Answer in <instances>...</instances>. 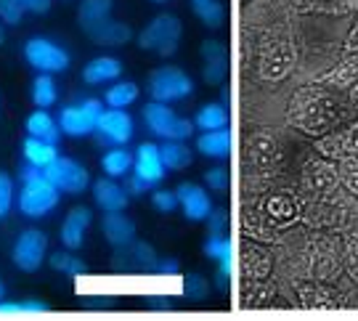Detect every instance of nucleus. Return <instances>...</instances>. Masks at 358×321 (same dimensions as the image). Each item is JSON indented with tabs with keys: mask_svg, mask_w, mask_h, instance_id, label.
I'll list each match as a JSON object with an SVG mask.
<instances>
[{
	"mask_svg": "<svg viewBox=\"0 0 358 321\" xmlns=\"http://www.w3.org/2000/svg\"><path fill=\"white\" fill-rule=\"evenodd\" d=\"M289 120L300 130H306L310 136H319V133H324V130H329L334 125V120H337V104L324 90L306 88L292 99Z\"/></svg>",
	"mask_w": 358,
	"mask_h": 321,
	"instance_id": "f257e3e1",
	"label": "nucleus"
},
{
	"mask_svg": "<svg viewBox=\"0 0 358 321\" xmlns=\"http://www.w3.org/2000/svg\"><path fill=\"white\" fill-rule=\"evenodd\" d=\"M59 205V189L45 178L43 167H22V192H19V210L27 218H43Z\"/></svg>",
	"mask_w": 358,
	"mask_h": 321,
	"instance_id": "f03ea898",
	"label": "nucleus"
},
{
	"mask_svg": "<svg viewBox=\"0 0 358 321\" xmlns=\"http://www.w3.org/2000/svg\"><path fill=\"white\" fill-rule=\"evenodd\" d=\"M180 38H183V27H180L178 16L159 13L141 29L138 45H141L143 51L157 53V56H173V53L178 51Z\"/></svg>",
	"mask_w": 358,
	"mask_h": 321,
	"instance_id": "7ed1b4c3",
	"label": "nucleus"
},
{
	"mask_svg": "<svg viewBox=\"0 0 358 321\" xmlns=\"http://www.w3.org/2000/svg\"><path fill=\"white\" fill-rule=\"evenodd\" d=\"M143 122L157 138H165V141H186L194 133L192 120H183L167 104L159 101H152L143 106Z\"/></svg>",
	"mask_w": 358,
	"mask_h": 321,
	"instance_id": "20e7f679",
	"label": "nucleus"
},
{
	"mask_svg": "<svg viewBox=\"0 0 358 321\" xmlns=\"http://www.w3.org/2000/svg\"><path fill=\"white\" fill-rule=\"evenodd\" d=\"M149 93H152V101L159 104L183 101L194 93V83L186 72H180L176 66H159L149 78Z\"/></svg>",
	"mask_w": 358,
	"mask_h": 321,
	"instance_id": "39448f33",
	"label": "nucleus"
},
{
	"mask_svg": "<svg viewBox=\"0 0 358 321\" xmlns=\"http://www.w3.org/2000/svg\"><path fill=\"white\" fill-rule=\"evenodd\" d=\"M165 178V165L159 157L157 143H141L133 157V178H130V194H143L146 189L157 186Z\"/></svg>",
	"mask_w": 358,
	"mask_h": 321,
	"instance_id": "423d86ee",
	"label": "nucleus"
},
{
	"mask_svg": "<svg viewBox=\"0 0 358 321\" xmlns=\"http://www.w3.org/2000/svg\"><path fill=\"white\" fill-rule=\"evenodd\" d=\"M101 115H103V104L99 99H85L83 104L62 109V115H59V130L64 136H72V138H83V136L96 133V122H99Z\"/></svg>",
	"mask_w": 358,
	"mask_h": 321,
	"instance_id": "0eeeda50",
	"label": "nucleus"
},
{
	"mask_svg": "<svg viewBox=\"0 0 358 321\" xmlns=\"http://www.w3.org/2000/svg\"><path fill=\"white\" fill-rule=\"evenodd\" d=\"M24 59L29 66H35L43 75H53V72H64L69 66V53L56 45L48 38H29L24 43Z\"/></svg>",
	"mask_w": 358,
	"mask_h": 321,
	"instance_id": "6e6552de",
	"label": "nucleus"
},
{
	"mask_svg": "<svg viewBox=\"0 0 358 321\" xmlns=\"http://www.w3.org/2000/svg\"><path fill=\"white\" fill-rule=\"evenodd\" d=\"M43 173L59 192L64 194H83L90 186L88 170L69 157H56L51 165L43 167Z\"/></svg>",
	"mask_w": 358,
	"mask_h": 321,
	"instance_id": "1a4fd4ad",
	"label": "nucleus"
},
{
	"mask_svg": "<svg viewBox=\"0 0 358 321\" xmlns=\"http://www.w3.org/2000/svg\"><path fill=\"white\" fill-rule=\"evenodd\" d=\"M45 252H48V236L38 229H27V231L19 234V239L13 242L11 257H13V266L19 271H38L45 260Z\"/></svg>",
	"mask_w": 358,
	"mask_h": 321,
	"instance_id": "9d476101",
	"label": "nucleus"
},
{
	"mask_svg": "<svg viewBox=\"0 0 358 321\" xmlns=\"http://www.w3.org/2000/svg\"><path fill=\"white\" fill-rule=\"evenodd\" d=\"M96 133L103 143L122 146L133 138V117L125 109H103V115L96 122Z\"/></svg>",
	"mask_w": 358,
	"mask_h": 321,
	"instance_id": "9b49d317",
	"label": "nucleus"
},
{
	"mask_svg": "<svg viewBox=\"0 0 358 321\" xmlns=\"http://www.w3.org/2000/svg\"><path fill=\"white\" fill-rule=\"evenodd\" d=\"M157 255L149 244L143 242H133L125 244V247H117V255L112 260V266L117 271H154L157 269Z\"/></svg>",
	"mask_w": 358,
	"mask_h": 321,
	"instance_id": "f8f14e48",
	"label": "nucleus"
},
{
	"mask_svg": "<svg viewBox=\"0 0 358 321\" xmlns=\"http://www.w3.org/2000/svg\"><path fill=\"white\" fill-rule=\"evenodd\" d=\"M199 56H202V78H205V83L220 85L229 75V53L223 48V43L205 40L202 48H199Z\"/></svg>",
	"mask_w": 358,
	"mask_h": 321,
	"instance_id": "ddd939ff",
	"label": "nucleus"
},
{
	"mask_svg": "<svg viewBox=\"0 0 358 321\" xmlns=\"http://www.w3.org/2000/svg\"><path fill=\"white\" fill-rule=\"evenodd\" d=\"M176 197H178V207L183 210V215L189 220H194V223L207 220V215L213 213L210 194L202 186H196V183H180Z\"/></svg>",
	"mask_w": 358,
	"mask_h": 321,
	"instance_id": "4468645a",
	"label": "nucleus"
},
{
	"mask_svg": "<svg viewBox=\"0 0 358 321\" xmlns=\"http://www.w3.org/2000/svg\"><path fill=\"white\" fill-rule=\"evenodd\" d=\"M319 155L329 157V159H343V157H356L358 155V122L348 125L345 130L340 133H332V136H324L319 143H316Z\"/></svg>",
	"mask_w": 358,
	"mask_h": 321,
	"instance_id": "2eb2a0df",
	"label": "nucleus"
},
{
	"mask_svg": "<svg viewBox=\"0 0 358 321\" xmlns=\"http://www.w3.org/2000/svg\"><path fill=\"white\" fill-rule=\"evenodd\" d=\"M90 220H93V213L88 207H75L69 210V215L62 223V244L66 250H80L83 242H85V231H88Z\"/></svg>",
	"mask_w": 358,
	"mask_h": 321,
	"instance_id": "dca6fc26",
	"label": "nucleus"
},
{
	"mask_svg": "<svg viewBox=\"0 0 358 321\" xmlns=\"http://www.w3.org/2000/svg\"><path fill=\"white\" fill-rule=\"evenodd\" d=\"M205 255L220 266V282L217 284L226 287L231 279V266H234V244H231V239L223 236V234H210L205 242Z\"/></svg>",
	"mask_w": 358,
	"mask_h": 321,
	"instance_id": "f3484780",
	"label": "nucleus"
},
{
	"mask_svg": "<svg viewBox=\"0 0 358 321\" xmlns=\"http://www.w3.org/2000/svg\"><path fill=\"white\" fill-rule=\"evenodd\" d=\"M101 229L106 242L112 244V247H125V244H130L136 239V223L128 215H122V210L120 213H106Z\"/></svg>",
	"mask_w": 358,
	"mask_h": 321,
	"instance_id": "a211bd4d",
	"label": "nucleus"
},
{
	"mask_svg": "<svg viewBox=\"0 0 358 321\" xmlns=\"http://www.w3.org/2000/svg\"><path fill=\"white\" fill-rule=\"evenodd\" d=\"M93 199L103 213H120L128 205V192L122 186H117L112 178H101L93 183Z\"/></svg>",
	"mask_w": 358,
	"mask_h": 321,
	"instance_id": "6ab92c4d",
	"label": "nucleus"
},
{
	"mask_svg": "<svg viewBox=\"0 0 358 321\" xmlns=\"http://www.w3.org/2000/svg\"><path fill=\"white\" fill-rule=\"evenodd\" d=\"M120 75H122V64L112 56H99V59L88 62L85 69H83V80L88 85H103V83L117 80Z\"/></svg>",
	"mask_w": 358,
	"mask_h": 321,
	"instance_id": "aec40b11",
	"label": "nucleus"
},
{
	"mask_svg": "<svg viewBox=\"0 0 358 321\" xmlns=\"http://www.w3.org/2000/svg\"><path fill=\"white\" fill-rule=\"evenodd\" d=\"M196 149L205 157H213V159H226L231 155V133L226 128L205 130L196 138Z\"/></svg>",
	"mask_w": 358,
	"mask_h": 321,
	"instance_id": "412c9836",
	"label": "nucleus"
},
{
	"mask_svg": "<svg viewBox=\"0 0 358 321\" xmlns=\"http://www.w3.org/2000/svg\"><path fill=\"white\" fill-rule=\"evenodd\" d=\"M112 6H115L112 0H83L80 8H77V22L85 32H90V29H96L101 22L109 19Z\"/></svg>",
	"mask_w": 358,
	"mask_h": 321,
	"instance_id": "4be33fe9",
	"label": "nucleus"
},
{
	"mask_svg": "<svg viewBox=\"0 0 358 321\" xmlns=\"http://www.w3.org/2000/svg\"><path fill=\"white\" fill-rule=\"evenodd\" d=\"M27 136L48 143H59L62 130H59V122H53V117L45 109H38V112H32L27 117Z\"/></svg>",
	"mask_w": 358,
	"mask_h": 321,
	"instance_id": "5701e85b",
	"label": "nucleus"
},
{
	"mask_svg": "<svg viewBox=\"0 0 358 321\" xmlns=\"http://www.w3.org/2000/svg\"><path fill=\"white\" fill-rule=\"evenodd\" d=\"M88 35H90V40H93V43H99V45H125V43L133 38L130 27L122 24V22H115V19L101 22L96 29H90Z\"/></svg>",
	"mask_w": 358,
	"mask_h": 321,
	"instance_id": "b1692460",
	"label": "nucleus"
},
{
	"mask_svg": "<svg viewBox=\"0 0 358 321\" xmlns=\"http://www.w3.org/2000/svg\"><path fill=\"white\" fill-rule=\"evenodd\" d=\"M22 152H24L27 165H35V167H48L53 159L59 157V152H56V143L40 141V138H32V136H27Z\"/></svg>",
	"mask_w": 358,
	"mask_h": 321,
	"instance_id": "393cba45",
	"label": "nucleus"
},
{
	"mask_svg": "<svg viewBox=\"0 0 358 321\" xmlns=\"http://www.w3.org/2000/svg\"><path fill=\"white\" fill-rule=\"evenodd\" d=\"M292 69V51L289 45H276V51H271L263 62V78L282 80Z\"/></svg>",
	"mask_w": 358,
	"mask_h": 321,
	"instance_id": "a878e982",
	"label": "nucleus"
},
{
	"mask_svg": "<svg viewBox=\"0 0 358 321\" xmlns=\"http://www.w3.org/2000/svg\"><path fill=\"white\" fill-rule=\"evenodd\" d=\"M101 167L109 178H122L133 170V155L122 146H115L101 157Z\"/></svg>",
	"mask_w": 358,
	"mask_h": 321,
	"instance_id": "bb28decb",
	"label": "nucleus"
},
{
	"mask_svg": "<svg viewBox=\"0 0 358 321\" xmlns=\"http://www.w3.org/2000/svg\"><path fill=\"white\" fill-rule=\"evenodd\" d=\"M159 157L165 170H183L192 165V149L183 141H165L159 146Z\"/></svg>",
	"mask_w": 358,
	"mask_h": 321,
	"instance_id": "cd10ccee",
	"label": "nucleus"
},
{
	"mask_svg": "<svg viewBox=\"0 0 358 321\" xmlns=\"http://www.w3.org/2000/svg\"><path fill=\"white\" fill-rule=\"evenodd\" d=\"M226 125H229V112L220 104H205L194 117V128H199L202 133L205 130H220Z\"/></svg>",
	"mask_w": 358,
	"mask_h": 321,
	"instance_id": "c85d7f7f",
	"label": "nucleus"
},
{
	"mask_svg": "<svg viewBox=\"0 0 358 321\" xmlns=\"http://www.w3.org/2000/svg\"><path fill=\"white\" fill-rule=\"evenodd\" d=\"M358 80V56L350 59V62H343L340 66H334L329 75H324L319 80V85H327V88H350Z\"/></svg>",
	"mask_w": 358,
	"mask_h": 321,
	"instance_id": "c756f323",
	"label": "nucleus"
},
{
	"mask_svg": "<svg viewBox=\"0 0 358 321\" xmlns=\"http://www.w3.org/2000/svg\"><path fill=\"white\" fill-rule=\"evenodd\" d=\"M138 99V85L136 83H115L112 88L106 90V96H103V101L109 109H128L130 104Z\"/></svg>",
	"mask_w": 358,
	"mask_h": 321,
	"instance_id": "7c9ffc66",
	"label": "nucleus"
},
{
	"mask_svg": "<svg viewBox=\"0 0 358 321\" xmlns=\"http://www.w3.org/2000/svg\"><path fill=\"white\" fill-rule=\"evenodd\" d=\"M271 271V257L263 252V250H252V247H244V273H247V279H266Z\"/></svg>",
	"mask_w": 358,
	"mask_h": 321,
	"instance_id": "2f4dec72",
	"label": "nucleus"
},
{
	"mask_svg": "<svg viewBox=\"0 0 358 321\" xmlns=\"http://www.w3.org/2000/svg\"><path fill=\"white\" fill-rule=\"evenodd\" d=\"M192 11L205 27H220L226 19V11L220 6V0H192Z\"/></svg>",
	"mask_w": 358,
	"mask_h": 321,
	"instance_id": "473e14b6",
	"label": "nucleus"
},
{
	"mask_svg": "<svg viewBox=\"0 0 358 321\" xmlns=\"http://www.w3.org/2000/svg\"><path fill=\"white\" fill-rule=\"evenodd\" d=\"M56 96H59V93H56L53 78L40 72L38 78H35V83H32V101H35V106H38V109H48V106L56 104Z\"/></svg>",
	"mask_w": 358,
	"mask_h": 321,
	"instance_id": "72a5a7b5",
	"label": "nucleus"
},
{
	"mask_svg": "<svg viewBox=\"0 0 358 321\" xmlns=\"http://www.w3.org/2000/svg\"><path fill=\"white\" fill-rule=\"evenodd\" d=\"M51 266L59 273H66V276H83L85 273V263L72 255V252H53Z\"/></svg>",
	"mask_w": 358,
	"mask_h": 321,
	"instance_id": "f704fd0d",
	"label": "nucleus"
},
{
	"mask_svg": "<svg viewBox=\"0 0 358 321\" xmlns=\"http://www.w3.org/2000/svg\"><path fill=\"white\" fill-rule=\"evenodd\" d=\"M48 303L43 300H24V303H3L0 300V313H45Z\"/></svg>",
	"mask_w": 358,
	"mask_h": 321,
	"instance_id": "c9c22d12",
	"label": "nucleus"
},
{
	"mask_svg": "<svg viewBox=\"0 0 358 321\" xmlns=\"http://www.w3.org/2000/svg\"><path fill=\"white\" fill-rule=\"evenodd\" d=\"M268 215L279 220H292L294 218V202L289 197H273L268 199Z\"/></svg>",
	"mask_w": 358,
	"mask_h": 321,
	"instance_id": "e433bc0d",
	"label": "nucleus"
},
{
	"mask_svg": "<svg viewBox=\"0 0 358 321\" xmlns=\"http://www.w3.org/2000/svg\"><path fill=\"white\" fill-rule=\"evenodd\" d=\"M11 205H13V180L8 173L0 170V220L11 213Z\"/></svg>",
	"mask_w": 358,
	"mask_h": 321,
	"instance_id": "4c0bfd02",
	"label": "nucleus"
},
{
	"mask_svg": "<svg viewBox=\"0 0 358 321\" xmlns=\"http://www.w3.org/2000/svg\"><path fill=\"white\" fill-rule=\"evenodd\" d=\"M24 8L19 0H0V22L3 24H19L22 16H24Z\"/></svg>",
	"mask_w": 358,
	"mask_h": 321,
	"instance_id": "58836bf2",
	"label": "nucleus"
},
{
	"mask_svg": "<svg viewBox=\"0 0 358 321\" xmlns=\"http://www.w3.org/2000/svg\"><path fill=\"white\" fill-rule=\"evenodd\" d=\"M340 176H343V180L348 183V189L358 194V159L356 157H343V162H340Z\"/></svg>",
	"mask_w": 358,
	"mask_h": 321,
	"instance_id": "ea45409f",
	"label": "nucleus"
},
{
	"mask_svg": "<svg viewBox=\"0 0 358 321\" xmlns=\"http://www.w3.org/2000/svg\"><path fill=\"white\" fill-rule=\"evenodd\" d=\"M152 205H154V210H159V213H173V210L178 207V197H176V192L159 189V192L152 194Z\"/></svg>",
	"mask_w": 358,
	"mask_h": 321,
	"instance_id": "a19ab883",
	"label": "nucleus"
},
{
	"mask_svg": "<svg viewBox=\"0 0 358 321\" xmlns=\"http://www.w3.org/2000/svg\"><path fill=\"white\" fill-rule=\"evenodd\" d=\"M205 183L213 192H226L229 189V173H226V167H210L205 173Z\"/></svg>",
	"mask_w": 358,
	"mask_h": 321,
	"instance_id": "79ce46f5",
	"label": "nucleus"
},
{
	"mask_svg": "<svg viewBox=\"0 0 358 321\" xmlns=\"http://www.w3.org/2000/svg\"><path fill=\"white\" fill-rule=\"evenodd\" d=\"M186 292H189L192 297H196V300H202V297L207 295V282L199 276V273H194V276L186 279Z\"/></svg>",
	"mask_w": 358,
	"mask_h": 321,
	"instance_id": "37998d69",
	"label": "nucleus"
},
{
	"mask_svg": "<svg viewBox=\"0 0 358 321\" xmlns=\"http://www.w3.org/2000/svg\"><path fill=\"white\" fill-rule=\"evenodd\" d=\"M207 220H210V234H220L223 229H226V223H229V218H226L223 210H213V213L207 215Z\"/></svg>",
	"mask_w": 358,
	"mask_h": 321,
	"instance_id": "c03bdc74",
	"label": "nucleus"
},
{
	"mask_svg": "<svg viewBox=\"0 0 358 321\" xmlns=\"http://www.w3.org/2000/svg\"><path fill=\"white\" fill-rule=\"evenodd\" d=\"M22 3V8L29 13H45L51 8V0H19Z\"/></svg>",
	"mask_w": 358,
	"mask_h": 321,
	"instance_id": "a18cd8bd",
	"label": "nucleus"
},
{
	"mask_svg": "<svg viewBox=\"0 0 358 321\" xmlns=\"http://www.w3.org/2000/svg\"><path fill=\"white\" fill-rule=\"evenodd\" d=\"M345 51H348V53H358V22L353 24V29H350V35H348V40H345Z\"/></svg>",
	"mask_w": 358,
	"mask_h": 321,
	"instance_id": "49530a36",
	"label": "nucleus"
},
{
	"mask_svg": "<svg viewBox=\"0 0 358 321\" xmlns=\"http://www.w3.org/2000/svg\"><path fill=\"white\" fill-rule=\"evenodd\" d=\"M154 271H159V273H176V271H178V263H176V260H162V263H157Z\"/></svg>",
	"mask_w": 358,
	"mask_h": 321,
	"instance_id": "de8ad7c7",
	"label": "nucleus"
},
{
	"mask_svg": "<svg viewBox=\"0 0 358 321\" xmlns=\"http://www.w3.org/2000/svg\"><path fill=\"white\" fill-rule=\"evenodd\" d=\"M85 306H88V308H109V306H112V300H88Z\"/></svg>",
	"mask_w": 358,
	"mask_h": 321,
	"instance_id": "09e8293b",
	"label": "nucleus"
},
{
	"mask_svg": "<svg viewBox=\"0 0 358 321\" xmlns=\"http://www.w3.org/2000/svg\"><path fill=\"white\" fill-rule=\"evenodd\" d=\"M149 306H152V308H173V306L167 303L165 297H154V300L149 303Z\"/></svg>",
	"mask_w": 358,
	"mask_h": 321,
	"instance_id": "8fccbe9b",
	"label": "nucleus"
},
{
	"mask_svg": "<svg viewBox=\"0 0 358 321\" xmlns=\"http://www.w3.org/2000/svg\"><path fill=\"white\" fill-rule=\"evenodd\" d=\"M350 101H353L358 106V80L353 83V85H350Z\"/></svg>",
	"mask_w": 358,
	"mask_h": 321,
	"instance_id": "3c124183",
	"label": "nucleus"
},
{
	"mask_svg": "<svg viewBox=\"0 0 358 321\" xmlns=\"http://www.w3.org/2000/svg\"><path fill=\"white\" fill-rule=\"evenodd\" d=\"M6 43V27H3V22H0V45Z\"/></svg>",
	"mask_w": 358,
	"mask_h": 321,
	"instance_id": "603ef678",
	"label": "nucleus"
},
{
	"mask_svg": "<svg viewBox=\"0 0 358 321\" xmlns=\"http://www.w3.org/2000/svg\"><path fill=\"white\" fill-rule=\"evenodd\" d=\"M321 3H348V0H321Z\"/></svg>",
	"mask_w": 358,
	"mask_h": 321,
	"instance_id": "864d4df0",
	"label": "nucleus"
},
{
	"mask_svg": "<svg viewBox=\"0 0 358 321\" xmlns=\"http://www.w3.org/2000/svg\"><path fill=\"white\" fill-rule=\"evenodd\" d=\"M3 295H6V287H3V282H0V300H3Z\"/></svg>",
	"mask_w": 358,
	"mask_h": 321,
	"instance_id": "5fc2aeb1",
	"label": "nucleus"
},
{
	"mask_svg": "<svg viewBox=\"0 0 358 321\" xmlns=\"http://www.w3.org/2000/svg\"><path fill=\"white\" fill-rule=\"evenodd\" d=\"M157 3H165V0H157Z\"/></svg>",
	"mask_w": 358,
	"mask_h": 321,
	"instance_id": "6e6d98bb",
	"label": "nucleus"
}]
</instances>
